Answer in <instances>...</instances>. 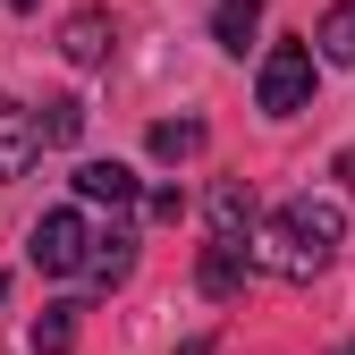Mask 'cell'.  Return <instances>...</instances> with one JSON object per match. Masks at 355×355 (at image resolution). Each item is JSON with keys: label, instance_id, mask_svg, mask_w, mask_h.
I'll return each mask as SVG.
<instances>
[{"label": "cell", "instance_id": "cell-16", "mask_svg": "<svg viewBox=\"0 0 355 355\" xmlns=\"http://www.w3.org/2000/svg\"><path fill=\"white\" fill-rule=\"evenodd\" d=\"M9 9H34V0H9Z\"/></svg>", "mask_w": 355, "mask_h": 355}, {"label": "cell", "instance_id": "cell-13", "mask_svg": "<svg viewBox=\"0 0 355 355\" xmlns=\"http://www.w3.org/2000/svg\"><path fill=\"white\" fill-rule=\"evenodd\" d=\"M76 347V304H42L34 313V355H68Z\"/></svg>", "mask_w": 355, "mask_h": 355}, {"label": "cell", "instance_id": "cell-4", "mask_svg": "<svg viewBox=\"0 0 355 355\" xmlns=\"http://www.w3.org/2000/svg\"><path fill=\"white\" fill-rule=\"evenodd\" d=\"M34 153H42V119H34V110H17L9 94H0V178H26V169H34Z\"/></svg>", "mask_w": 355, "mask_h": 355}, {"label": "cell", "instance_id": "cell-2", "mask_svg": "<svg viewBox=\"0 0 355 355\" xmlns=\"http://www.w3.org/2000/svg\"><path fill=\"white\" fill-rule=\"evenodd\" d=\"M254 102H262V119H296L313 102V42H271L262 76H254Z\"/></svg>", "mask_w": 355, "mask_h": 355}, {"label": "cell", "instance_id": "cell-10", "mask_svg": "<svg viewBox=\"0 0 355 355\" xmlns=\"http://www.w3.org/2000/svg\"><path fill=\"white\" fill-rule=\"evenodd\" d=\"M254 26H262V0H220V9H211V42H220V51H245Z\"/></svg>", "mask_w": 355, "mask_h": 355}, {"label": "cell", "instance_id": "cell-12", "mask_svg": "<svg viewBox=\"0 0 355 355\" xmlns=\"http://www.w3.org/2000/svg\"><path fill=\"white\" fill-rule=\"evenodd\" d=\"M144 144H153V161H187V153H203V119H161Z\"/></svg>", "mask_w": 355, "mask_h": 355}, {"label": "cell", "instance_id": "cell-8", "mask_svg": "<svg viewBox=\"0 0 355 355\" xmlns=\"http://www.w3.org/2000/svg\"><path fill=\"white\" fill-rule=\"evenodd\" d=\"M211 237H254V187H237V178L211 187Z\"/></svg>", "mask_w": 355, "mask_h": 355}, {"label": "cell", "instance_id": "cell-6", "mask_svg": "<svg viewBox=\"0 0 355 355\" xmlns=\"http://www.w3.org/2000/svg\"><path fill=\"white\" fill-rule=\"evenodd\" d=\"M76 195L127 211V203H136V169H127V161H76Z\"/></svg>", "mask_w": 355, "mask_h": 355}, {"label": "cell", "instance_id": "cell-1", "mask_svg": "<svg viewBox=\"0 0 355 355\" xmlns=\"http://www.w3.org/2000/svg\"><path fill=\"white\" fill-rule=\"evenodd\" d=\"M347 237V211L322 203V195H296L271 211V229H262V271H279V279H313L330 271V254Z\"/></svg>", "mask_w": 355, "mask_h": 355}, {"label": "cell", "instance_id": "cell-11", "mask_svg": "<svg viewBox=\"0 0 355 355\" xmlns=\"http://www.w3.org/2000/svg\"><path fill=\"white\" fill-rule=\"evenodd\" d=\"M313 42H322V60H330V68H355V0H338V9L313 26Z\"/></svg>", "mask_w": 355, "mask_h": 355}, {"label": "cell", "instance_id": "cell-14", "mask_svg": "<svg viewBox=\"0 0 355 355\" xmlns=\"http://www.w3.org/2000/svg\"><path fill=\"white\" fill-rule=\"evenodd\" d=\"M85 136V102L60 94V102H42V144H76Z\"/></svg>", "mask_w": 355, "mask_h": 355}, {"label": "cell", "instance_id": "cell-3", "mask_svg": "<svg viewBox=\"0 0 355 355\" xmlns=\"http://www.w3.org/2000/svg\"><path fill=\"white\" fill-rule=\"evenodd\" d=\"M26 254H34V271L42 279H68L94 262V229H85V211H42L34 229H26Z\"/></svg>", "mask_w": 355, "mask_h": 355}, {"label": "cell", "instance_id": "cell-15", "mask_svg": "<svg viewBox=\"0 0 355 355\" xmlns=\"http://www.w3.org/2000/svg\"><path fill=\"white\" fill-rule=\"evenodd\" d=\"M330 355H355V338H347V347H330Z\"/></svg>", "mask_w": 355, "mask_h": 355}, {"label": "cell", "instance_id": "cell-5", "mask_svg": "<svg viewBox=\"0 0 355 355\" xmlns=\"http://www.w3.org/2000/svg\"><path fill=\"white\" fill-rule=\"evenodd\" d=\"M245 262H254V254H245V237H211V245H203V262H195V288H203L211 304H220V296H237V288H245Z\"/></svg>", "mask_w": 355, "mask_h": 355}, {"label": "cell", "instance_id": "cell-7", "mask_svg": "<svg viewBox=\"0 0 355 355\" xmlns=\"http://www.w3.org/2000/svg\"><path fill=\"white\" fill-rule=\"evenodd\" d=\"M60 51H68L76 68H102V60H110V17H102V9H76L68 34H60Z\"/></svg>", "mask_w": 355, "mask_h": 355}, {"label": "cell", "instance_id": "cell-9", "mask_svg": "<svg viewBox=\"0 0 355 355\" xmlns=\"http://www.w3.org/2000/svg\"><path fill=\"white\" fill-rule=\"evenodd\" d=\"M127 271H136V237H127V229L94 237V262H85V279H94V288H119Z\"/></svg>", "mask_w": 355, "mask_h": 355}, {"label": "cell", "instance_id": "cell-17", "mask_svg": "<svg viewBox=\"0 0 355 355\" xmlns=\"http://www.w3.org/2000/svg\"><path fill=\"white\" fill-rule=\"evenodd\" d=\"M0 296H9V279H0Z\"/></svg>", "mask_w": 355, "mask_h": 355}]
</instances>
